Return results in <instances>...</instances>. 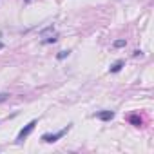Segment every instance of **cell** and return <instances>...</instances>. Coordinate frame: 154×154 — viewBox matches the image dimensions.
<instances>
[{
	"mask_svg": "<svg viewBox=\"0 0 154 154\" xmlns=\"http://www.w3.org/2000/svg\"><path fill=\"white\" fill-rule=\"evenodd\" d=\"M71 129V125H67V127H63L62 131H58V132H53V134H44L42 136V141L44 143H54V141H58L60 138H63L65 134H67V131Z\"/></svg>",
	"mask_w": 154,
	"mask_h": 154,
	"instance_id": "1",
	"label": "cell"
},
{
	"mask_svg": "<svg viewBox=\"0 0 154 154\" xmlns=\"http://www.w3.org/2000/svg\"><path fill=\"white\" fill-rule=\"evenodd\" d=\"M36 123H38L36 120H31V122H29V123H27V125H26V127L20 131V132H18V136H17V143H22V141H24V140H26V138H27V136L33 132V131H35Z\"/></svg>",
	"mask_w": 154,
	"mask_h": 154,
	"instance_id": "2",
	"label": "cell"
},
{
	"mask_svg": "<svg viewBox=\"0 0 154 154\" xmlns=\"http://www.w3.org/2000/svg\"><path fill=\"white\" fill-rule=\"evenodd\" d=\"M94 116H96L98 120L109 122V120H112V118H114V112H112V111H100V112H96Z\"/></svg>",
	"mask_w": 154,
	"mask_h": 154,
	"instance_id": "3",
	"label": "cell"
},
{
	"mask_svg": "<svg viewBox=\"0 0 154 154\" xmlns=\"http://www.w3.org/2000/svg\"><path fill=\"white\" fill-rule=\"evenodd\" d=\"M123 65H125V62H123V60H118V62H114V63L109 67V71H111V72H120Z\"/></svg>",
	"mask_w": 154,
	"mask_h": 154,
	"instance_id": "4",
	"label": "cell"
},
{
	"mask_svg": "<svg viewBox=\"0 0 154 154\" xmlns=\"http://www.w3.org/2000/svg\"><path fill=\"white\" fill-rule=\"evenodd\" d=\"M125 45H127V40H125V38H120V40H114V42H112V47H116V49L125 47Z\"/></svg>",
	"mask_w": 154,
	"mask_h": 154,
	"instance_id": "5",
	"label": "cell"
},
{
	"mask_svg": "<svg viewBox=\"0 0 154 154\" xmlns=\"http://www.w3.org/2000/svg\"><path fill=\"white\" fill-rule=\"evenodd\" d=\"M56 40H58V36H56V35H53V36H47V38H44V40H42V44H44V45H47V44H54Z\"/></svg>",
	"mask_w": 154,
	"mask_h": 154,
	"instance_id": "6",
	"label": "cell"
},
{
	"mask_svg": "<svg viewBox=\"0 0 154 154\" xmlns=\"http://www.w3.org/2000/svg\"><path fill=\"white\" fill-rule=\"evenodd\" d=\"M129 120H131V123H132V125H136V127H140V125H141V118H140V116H136V114H132Z\"/></svg>",
	"mask_w": 154,
	"mask_h": 154,
	"instance_id": "7",
	"label": "cell"
},
{
	"mask_svg": "<svg viewBox=\"0 0 154 154\" xmlns=\"http://www.w3.org/2000/svg\"><path fill=\"white\" fill-rule=\"evenodd\" d=\"M47 33H54V27H53V26H49V27H45V29H42V31H40V35H42V36H44V35H47Z\"/></svg>",
	"mask_w": 154,
	"mask_h": 154,
	"instance_id": "8",
	"label": "cell"
},
{
	"mask_svg": "<svg viewBox=\"0 0 154 154\" xmlns=\"http://www.w3.org/2000/svg\"><path fill=\"white\" fill-rule=\"evenodd\" d=\"M67 56H69V51H60V53L56 54L58 60H63V58H67Z\"/></svg>",
	"mask_w": 154,
	"mask_h": 154,
	"instance_id": "9",
	"label": "cell"
},
{
	"mask_svg": "<svg viewBox=\"0 0 154 154\" xmlns=\"http://www.w3.org/2000/svg\"><path fill=\"white\" fill-rule=\"evenodd\" d=\"M8 98H9V94H8V93H0V103H4Z\"/></svg>",
	"mask_w": 154,
	"mask_h": 154,
	"instance_id": "10",
	"label": "cell"
},
{
	"mask_svg": "<svg viewBox=\"0 0 154 154\" xmlns=\"http://www.w3.org/2000/svg\"><path fill=\"white\" fill-rule=\"evenodd\" d=\"M0 49H4V44H2V42H0Z\"/></svg>",
	"mask_w": 154,
	"mask_h": 154,
	"instance_id": "11",
	"label": "cell"
}]
</instances>
